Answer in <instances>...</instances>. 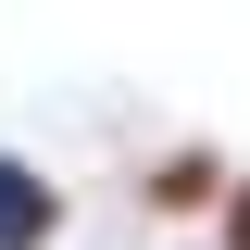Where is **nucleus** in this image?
Returning a JSON list of instances; mask_svg holds the SVG:
<instances>
[{
    "mask_svg": "<svg viewBox=\"0 0 250 250\" xmlns=\"http://www.w3.org/2000/svg\"><path fill=\"white\" fill-rule=\"evenodd\" d=\"M225 250H250V188H225Z\"/></svg>",
    "mask_w": 250,
    "mask_h": 250,
    "instance_id": "obj_3",
    "label": "nucleus"
},
{
    "mask_svg": "<svg viewBox=\"0 0 250 250\" xmlns=\"http://www.w3.org/2000/svg\"><path fill=\"white\" fill-rule=\"evenodd\" d=\"M0 250H62V188L25 150H0Z\"/></svg>",
    "mask_w": 250,
    "mask_h": 250,
    "instance_id": "obj_1",
    "label": "nucleus"
},
{
    "mask_svg": "<svg viewBox=\"0 0 250 250\" xmlns=\"http://www.w3.org/2000/svg\"><path fill=\"white\" fill-rule=\"evenodd\" d=\"M213 188H225V175H213V150H200V163H163L150 200H163V213H188V200H213Z\"/></svg>",
    "mask_w": 250,
    "mask_h": 250,
    "instance_id": "obj_2",
    "label": "nucleus"
}]
</instances>
